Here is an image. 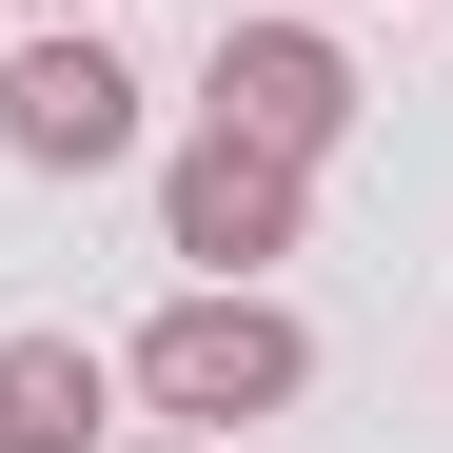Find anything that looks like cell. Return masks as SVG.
I'll list each match as a JSON object with an SVG mask.
<instances>
[{
  "instance_id": "6da1fadb",
  "label": "cell",
  "mask_w": 453,
  "mask_h": 453,
  "mask_svg": "<svg viewBox=\"0 0 453 453\" xmlns=\"http://www.w3.org/2000/svg\"><path fill=\"white\" fill-rule=\"evenodd\" d=\"M138 395H158L178 434H257V414H296V395H316V335H296L257 276H197L178 316L138 335Z\"/></svg>"
},
{
  "instance_id": "7a4b0ae2",
  "label": "cell",
  "mask_w": 453,
  "mask_h": 453,
  "mask_svg": "<svg viewBox=\"0 0 453 453\" xmlns=\"http://www.w3.org/2000/svg\"><path fill=\"white\" fill-rule=\"evenodd\" d=\"M296 217H316V158H276V138H237V119H197V138H178V178H158V237H178L197 276L296 257Z\"/></svg>"
},
{
  "instance_id": "3957f363",
  "label": "cell",
  "mask_w": 453,
  "mask_h": 453,
  "mask_svg": "<svg viewBox=\"0 0 453 453\" xmlns=\"http://www.w3.org/2000/svg\"><path fill=\"white\" fill-rule=\"evenodd\" d=\"M237 138H276V158H335L355 138V59L316 20H257V0H217V80H197Z\"/></svg>"
},
{
  "instance_id": "277c9868",
  "label": "cell",
  "mask_w": 453,
  "mask_h": 453,
  "mask_svg": "<svg viewBox=\"0 0 453 453\" xmlns=\"http://www.w3.org/2000/svg\"><path fill=\"white\" fill-rule=\"evenodd\" d=\"M0 158H40V178H99V158H138V80L99 59V20L20 40V80H0Z\"/></svg>"
},
{
  "instance_id": "5b68a950",
  "label": "cell",
  "mask_w": 453,
  "mask_h": 453,
  "mask_svg": "<svg viewBox=\"0 0 453 453\" xmlns=\"http://www.w3.org/2000/svg\"><path fill=\"white\" fill-rule=\"evenodd\" d=\"M99 414H119V374L80 335H0V453H99Z\"/></svg>"
},
{
  "instance_id": "8992f818",
  "label": "cell",
  "mask_w": 453,
  "mask_h": 453,
  "mask_svg": "<svg viewBox=\"0 0 453 453\" xmlns=\"http://www.w3.org/2000/svg\"><path fill=\"white\" fill-rule=\"evenodd\" d=\"M40 20H80V0H40Z\"/></svg>"
},
{
  "instance_id": "52a82bcc",
  "label": "cell",
  "mask_w": 453,
  "mask_h": 453,
  "mask_svg": "<svg viewBox=\"0 0 453 453\" xmlns=\"http://www.w3.org/2000/svg\"><path fill=\"white\" fill-rule=\"evenodd\" d=\"M158 453H197V434H158Z\"/></svg>"
}]
</instances>
